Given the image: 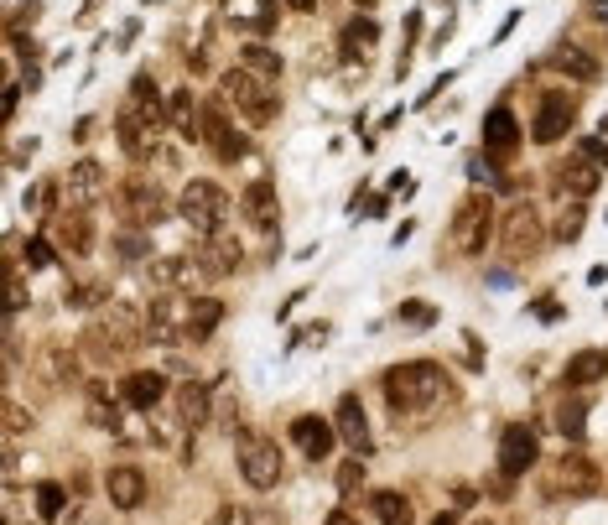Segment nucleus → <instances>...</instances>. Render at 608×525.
Masks as SVG:
<instances>
[{"mask_svg": "<svg viewBox=\"0 0 608 525\" xmlns=\"http://www.w3.org/2000/svg\"><path fill=\"white\" fill-rule=\"evenodd\" d=\"M37 510H42V520L68 515V494H63V484H37Z\"/></svg>", "mask_w": 608, "mask_h": 525, "instance_id": "obj_35", "label": "nucleus"}, {"mask_svg": "<svg viewBox=\"0 0 608 525\" xmlns=\"http://www.w3.org/2000/svg\"><path fill=\"white\" fill-rule=\"evenodd\" d=\"M224 525H271V520H260V515H240V510H224Z\"/></svg>", "mask_w": 608, "mask_h": 525, "instance_id": "obj_47", "label": "nucleus"}, {"mask_svg": "<svg viewBox=\"0 0 608 525\" xmlns=\"http://www.w3.org/2000/svg\"><path fill=\"white\" fill-rule=\"evenodd\" d=\"M52 234H58V245H63L68 255H89V250H94V224H89L84 208L58 214V219H52Z\"/></svg>", "mask_w": 608, "mask_h": 525, "instance_id": "obj_25", "label": "nucleus"}, {"mask_svg": "<svg viewBox=\"0 0 608 525\" xmlns=\"http://www.w3.org/2000/svg\"><path fill=\"white\" fill-rule=\"evenodd\" d=\"M473 525H494V520H473Z\"/></svg>", "mask_w": 608, "mask_h": 525, "instance_id": "obj_53", "label": "nucleus"}, {"mask_svg": "<svg viewBox=\"0 0 608 525\" xmlns=\"http://www.w3.org/2000/svg\"><path fill=\"white\" fill-rule=\"evenodd\" d=\"M484 146H489V156H515V146H520V130H515V115H510V104H499V110H489L484 115Z\"/></svg>", "mask_w": 608, "mask_h": 525, "instance_id": "obj_22", "label": "nucleus"}, {"mask_svg": "<svg viewBox=\"0 0 608 525\" xmlns=\"http://www.w3.org/2000/svg\"><path fill=\"white\" fill-rule=\"evenodd\" d=\"M572 120H577V99H572V94H562V89L541 94V104H536V125H531V141H562L567 130H572Z\"/></svg>", "mask_w": 608, "mask_h": 525, "instance_id": "obj_9", "label": "nucleus"}, {"mask_svg": "<svg viewBox=\"0 0 608 525\" xmlns=\"http://www.w3.org/2000/svg\"><path fill=\"white\" fill-rule=\"evenodd\" d=\"M432 525H458V520H453V515H437V520H432Z\"/></svg>", "mask_w": 608, "mask_h": 525, "instance_id": "obj_52", "label": "nucleus"}, {"mask_svg": "<svg viewBox=\"0 0 608 525\" xmlns=\"http://www.w3.org/2000/svg\"><path fill=\"white\" fill-rule=\"evenodd\" d=\"M541 458V437L536 427H505V437H499V474L505 479H520V474H531Z\"/></svg>", "mask_w": 608, "mask_h": 525, "instance_id": "obj_8", "label": "nucleus"}, {"mask_svg": "<svg viewBox=\"0 0 608 525\" xmlns=\"http://www.w3.org/2000/svg\"><path fill=\"white\" fill-rule=\"evenodd\" d=\"M369 6H375V0H369Z\"/></svg>", "mask_w": 608, "mask_h": 525, "instance_id": "obj_54", "label": "nucleus"}, {"mask_svg": "<svg viewBox=\"0 0 608 525\" xmlns=\"http://www.w3.org/2000/svg\"><path fill=\"white\" fill-rule=\"evenodd\" d=\"M68 525H104V520H99V515H89V510H73V515H68Z\"/></svg>", "mask_w": 608, "mask_h": 525, "instance_id": "obj_48", "label": "nucleus"}, {"mask_svg": "<svg viewBox=\"0 0 608 525\" xmlns=\"http://www.w3.org/2000/svg\"><path fill=\"white\" fill-rule=\"evenodd\" d=\"M26 427H32V416H26V406L6 401V437H21Z\"/></svg>", "mask_w": 608, "mask_h": 525, "instance_id": "obj_43", "label": "nucleus"}, {"mask_svg": "<svg viewBox=\"0 0 608 525\" xmlns=\"http://www.w3.org/2000/svg\"><path fill=\"white\" fill-rule=\"evenodd\" d=\"M369 510L380 515V525H411V500L406 494H395V489L369 494Z\"/></svg>", "mask_w": 608, "mask_h": 525, "instance_id": "obj_30", "label": "nucleus"}, {"mask_svg": "<svg viewBox=\"0 0 608 525\" xmlns=\"http://www.w3.org/2000/svg\"><path fill=\"white\" fill-rule=\"evenodd\" d=\"M359 484H364V463H359V458H349V463L338 468V489H343V494H354Z\"/></svg>", "mask_w": 608, "mask_h": 525, "instance_id": "obj_42", "label": "nucleus"}, {"mask_svg": "<svg viewBox=\"0 0 608 525\" xmlns=\"http://www.w3.org/2000/svg\"><path fill=\"white\" fill-rule=\"evenodd\" d=\"M63 188H68V198H73L78 208H89L94 198H104V167L84 156V162H73V167H68Z\"/></svg>", "mask_w": 608, "mask_h": 525, "instance_id": "obj_24", "label": "nucleus"}, {"mask_svg": "<svg viewBox=\"0 0 608 525\" xmlns=\"http://www.w3.org/2000/svg\"><path fill=\"white\" fill-rule=\"evenodd\" d=\"M125 110H136V115L151 120L156 130L172 125V120H167V99H162V89H156L151 73H136V78H130V104H125Z\"/></svg>", "mask_w": 608, "mask_h": 525, "instance_id": "obj_19", "label": "nucleus"}, {"mask_svg": "<svg viewBox=\"0 0 608 525\" xmlns=\"http://www.w3.org/2000/svg\"><path fill=\"white\" fill-rule=\"evenodd\" d=\"M47 364H52V380H58V385H78V359H73V349H47Z\"/></svg>", "mask_w": 608, "mask_h": 525, "instance_id": "obj_36", "label": "nucleus"}, {"mask_svg": "<svg viewBox=\"0 0 608 525\" xmlns=\"http://www.w3.org/2000/svg\"><path fill=\"white\" fill-rule=\"evenodd\" d=\"M551 177H557V188L567 198H577V203L598 193V162H588V156H572V162H562Z\"/></svg>", "mask_w": 608, "mask_h": 525, "instance_id": "obj_23", "label": "nucleus"}, {"mask_svg": "<svg viewBox=\"0 0 608 525\" xmlns=\"http://www.w3.org/2000/svg\"><path fill=\"white\" fill-rule=\"evenodd\" d=\"M156 130L151 120H141L136 110H120V120H115V141H120V151L125 156H136V162H146V156H156Z\"/></svg>", "mask_w": 608, "mask_h": 525, "instance_id": "obj_14", "label": "nucleus"}, {"mask_svg": "<svg viewBox=\"0 0 608 525\" xmlns=\"http://www.w3.org/2000/svg\"><path fill=\"white\" fill-rule=\"evenodd\" d=\"M583 156H588V162H598V167H603V162H608V146L593 136V141H583Z\"/></svg>", "mask_w": 608, "mask_h": 525, "instance_id": "obj_46", "label": "nucleus"}, {"mask_svg": "<svg viewBox=\"0 0 608 525\" xmlns=\"http://www.w3.org/2000/svg\"><path fill=\"white\" fill-rule=\"evenodd\" d=\"M198 110H203V104H198L188 89H177V94L167 99V120L182 130V136H198Z\"/></svg>", "mask_w": 608, "mask_h": 525, "instance_id": "obj_32", "label": "nucleus"}, {"mask_svg": "<svg viewBox=\"0 0 608 525\" xmlns=\"http://www.w3.org/2000/svg\"><path fill=\"white\" fill-rule=\"evenodd\" d=\"M240 68H245V73H255V78H266V84H276V78H281V58H276L271 47H260V42H245Z\"/></svg>", "mask_w": 608, "mask_h": 525, "instance_id": "obj_31", "label": "nucleus"}, {"mask_svg": "<svg viewBox=\"0 0 608 525\" xmlns=\"http://www.w3.org/2000/svg\"><path fill=\"white\" fill-rule=\"evenodd\" d=\"M375 42H380V26H375V16H354V21H349V32H343V58H349V63H359V58H364V52L375 47Z\"/></svg>", "mask_w": 608, "mask_h": 525, "instance_id": "obj_27", "label": "nucleus"}, {"mask_svg": "<svg viewBox=\"0 0 608 525\" xmlns=\"http://www.w3.org/2000/svg\"><path fill=\"white\" fill-rule=\"evenodd\" d=\"M494 229H499V219H494V203L484 193H473V198L458 203V214H453V245H458V255H484V245L494 240Z\"/></svg>", "mask_w": 608, "mask_h": 525, "instance_id": "obj_4", "label": "nucleus"}, {"mask_svg": "<svg viewBox=\"0 0 608 525\" xmlns=\"http://www.w3.org/2000/svg\"><path fill=\"white\" fill-rule=\"evenodd\" d=\"M84 349H89V359H94V364H115V359L125 354V344L115 338V328L104 323V318L84 328Z\"/></svg>", "mask_w": 608, "mask_h": 525, "instance_id": "obj_26", "label": "nucleus"}, {"mask_svg": "<svg viewBox=\"0 0 608 525\" xmlns=\"http://www.w3.org/2000/svg\"><path fill=\"white\" fill-rule=\"evenodd\" d=\"M292 442L302 448V458L323 463L333 453V442H338V427H328L323 416H297V422H292Z\"/></svg>", "mask_w": 608, "mask_h": 525, "instance_id": "obj_17", "label": "nucleus"}, {"mask_svg": "<svg viewBox=\"0 0 608 525\" xmlns=\"http://www.w3.org/2000/svg\"><path fill=\"white\" fill-rule=\"evenodd\" d=\"M234 458H240V474L250 489H276L281 484V448L271 437H260V432H245L240 442H234Z\"/></svg>", "mask_w": 608, "mask_h": 525, "instance_id": "obj_5", "label": "nucleus"}, {"mask_svg": "<svg viewBox=\"0 0 608 525\" xmlns=\"http://www.w3.org/2000/svg\"><path fill=\"white\" fill-rule=\"evenodd\" d=\"M593 16H598V21H608V0H593Z\"/></svg>", "mask_w": 608, "mask_h": 525, "instance_id": "obj_50", "label": "nucleus"}, {"mask_svg": "<svg viewBox=\"0 0 608 525\" xmlns=\"http://www.w3.org/2000/svg\"><path fill=\"white\" fill-rule=\"evenodd\" d=\"M6 302H11L6 312H21V307H26V281H21L16 266H6Z\"/></svg>", "mask_w": 608, "mask_h": 525, "instance_id": "obj_40", "label": "nucleus"}, {"mask_svg": "<svg viewBox=\"0 0 608 525\" xmlns=\"http://www.w3.org/2000/svg\"><path fill=\"white\" fill-rule=\"evenodd\" d=\"M551 234H557V240H577V234H583V203L567 208V214L557 219V229H551Z\"/></svg>", "mask_w": 608, "mask_h": 525, "instance_id": "obj_39", "label": "nucleus"}, {"mask_svg": "<svg viewBox=\"0 0 608 525\" xmlns=\"http://www.w3.org/2000/svg\"><path fill=\"white\" fill-rule=\"evenodd\" d=\"M172 406H177V422L188 432H198V427H208V416H214V390L203 380H182V385H172Z\"/></svg>", "mask_w": 608, "mask_h": 525, "instance_id": "obj_12", "label": "nucleus"}, {"mask_svg": "<svg viewBox=\"0 0 608 525\" xmlns=\"http://www.w3.org/2000/svg\"><path fill=\"white\" fill-rule=\"evenodd\" d=\"M120 208H125V219L136 229H151V224L167 219V198L156 193L151 182H125V188H120Z\"/></svg>", "mask_w": 608, "mask_h": 525, "instance_id": "obj_11", "label": "nucleus"}, {"mask_svg": "<svg viewBox=\"0 0 608 525\" xmlns=\"http://www.w3.org/2000/svg\"><path fill=\"white\" fill-rule=\"evenodd\" d=\"M323 525H359V520H354V515H349V510H333V515H328V520H323Z\"/></svg>", "mask_w": 608, "mask_h": 525, "instance_id": "obj_49", "label": "nucleus"}, {"mask_svg": "<svg viewBox=\"0 0 608 525\" xmlns=\"http://www.w3.org/2000/svg\"><path fill=\"white\" fill-rule=\"evenodd\" d=\"M219 99L229 104L234 115H245L250 125H271L276 110H281L266 78H255V73H245V68H229V73L219 78Z\"/></svg>", "mask_w": 608, "mask_h": 525, "instance_id": "obj_2", "label": "nucleus"}, {"mask_svg": "<svg viewBox=\"0 0 608 525\" xmlns=\"http://www.w3.org/2000/svg\"><path fill=\"white\" fill-rule=\"evenodd\" d=\"M167 390H172V385H167L162 370H136V375H125V380H120V401H125V406H136V411H151L156 401L167 396Z\"/></svg>", "mask_w": 608, "mask_h": 525, "instance_id": "obj_18", "label": "nucleus"}, {"mask_svg": "<svg viewBox=\"0 0 608 525\" xmlns=\"http://www.w3.org/2000/svg\"><path fill=\"white\" fill-rule=\"evenodd\" d=\"M551 489H557V494H577V500H593V494L603 489V474H598L593 458L567 453V458L557 463V479H551Z\"/></svg>", "mask_w": 608, "mask_h": 525, "instance_id": "obj_10", "label": "nucleus"}, {"mask_svg": "<svg viewBox=\"0 0 608 525\" xmlns=\"http://www.w3.org/2000/svg\"><path fill=\"white\" fill-rule=\"evenodd\" d=\"M608 375V349H583L572 364H567V385H593V380H603Z\"/></svg>", "mask_w": 608, "mask_h": 525, "instance_id": "obj_28", "label": "nucleus"}, {"mask_svg": "<svg viewBox=\"0 0 608 525\" xmlns=\"http://www.w3.org/2000/svg\"><path fill=\"white\" fill-rule=\"evenodd\" d=\"M224 208H229L224 188H219V182H208V177L188 182V188H182V198H177V214H182V224H193V229L203 234V240H208V234H219V224H224Z\"/></svg>", "mask_w": 608, "mask_h": 525, "instance_id": "obj_3", "label": "nucleus"}, {"mask_svg": "<svg viewBox=\"0 0 608 525\" xmlns=\"http://www.w3.org/2000/svg\"><path fill=\"white\" fill-rule=\"evenodd\" d=\"M198 266H203L208 281L234 276V271H240V240H234V234H208L203 250H198Z\"/></svg>", "mask_w": 608, "mask_h": 525, "instance_id": "obj_15", "label": "nucleus"}, {"mask_svg": "<svg viewBox=\"0 0 608 525\" xmlns=\"http://www.w3.org/2000/svg\"><path fill=\"white\" fill-rule=\"evenodd\" d=\"M499 250H505L510 260H531L541 250V214L536 203H510V214L499 219Z\"/></svg>", "mask_w": 608, "mask_h": 525, "instance_id": "obj_6", "label": "nucleus"}, {"mask_svg": "<svg viewBox=\"0 0 608 525\" xmlns=\"http://www.w3.org/2000/svg\"><path fill=\"white\" fill-rule=\"evenodd\" d=\"M198 141L214 146L219 162H240V156L250 151V141L229 125V104H224V99H208L203 110H198Z\"/></svg>", "mask_w": 608, "mask_h": 525, "instance_id": "obj_7", "label": "nucleus"}, {"mask_svg": "<svg viewBox=\"0 0 608 525\" xmlns=\"http://www.w3.org/2000/svg\"><path fill=\"white\" fill-rule=\"evenodd\" d=\"M333 427H338V437L349 442V448L364 458L375 442H369V422H364V406H359V396H338V416H333Z\"/></svg>", "mask_w": 608, "mask_h": 525, "instance_id": "obj_21", "label": "nucleus"}, {"mask_svg": "<svg viewBox=\"0 0 608 525\" xmlns=\"http://www.w3.org/2000/svg\"><path fill=\"white\" fill-rule=\"evenodd\" d=\"M219 318H224V302H219V297H193V302H188V338L214 333Z\"/></svg>", "mask_w": 608, "mask_h": 525, "instance_id": "obj_29", "label": "nucleus"}, {"mask_svg": "<svg viewBox=\"0 0 608 525\" xmlns=\"http://www.w3.org/2000/svg\"><path fill=\"white\" fill-rule=\"evenodd\" d=\"M401 318L416 323V328H432V323H437V307H432V302H406V307H401Z\"/></svg>", "mask_w": 608, "mask_h": 525, "instance_id": "obj_41", "label": "nucleus"}, {"mask_svg": "<svg viewBox=\"0 0 608 525\" xmlns=\"http://www.w3.org/2000/svg\"><path fill=\"white\" fill-rule=\"evenodd\" d=\"M317 6V0H292V11H312Z\"/></svg>", "mask_w": 608, "mask_h": 525, "instance_id": "obj_51", "label": "nucleus"}, {"mask_svg": "<svg viewBox=\"0 0 608 525\" xmlns=\"http://www.w3.org/2000/svg\"><path fill=\"white\" fill-rule=\"evenodd\" d=\"M245 224L255 234H276V224H281V198H276V182L271 177H260V182H250V188H245Z\"/></svg>", "mask_w": 608, "mask_h": 525, "instance_id": "obj_13", "label": "nucleus"}, {"mask_svg": "<svg viewBox=\"0 0 608 525\" xmlns=\"http://www.w3.org/2000/svg\"><path fill=\"white\" fill-rule=\"evenodd\" d=\"M16 104H21V89H16V84H6V104H0V120H6V125L16 120Z\"/></svg>", "mask_w": 608, "mask_h": 525, "instance_id": "obj_45", "label": "nucleus"}, {"mask_svg": "<svg viewBox=\"0 0 608 525\" xmlns=\"http://www.w3.org/2000/svg\"><path fill=\"white\" fill-rule=\"evenodd\" d=\"M26 260H32L37 271H42V266H52V245H47V240H37V234H32V240H26Z\"/></svg>", "mask_w": 608, "mask_h": 525, "instance_id": "obj_44", "label": "nucleus"}, {"mask_svg": "<svg viewBox=\"0 0 608 525\" xmlns=\"http://www.w3.org/2000/svg\"><path fill=\"white\" fill-rule=\"evenodd\" d=\"M115 255H125V260H141V255H146V229H136V224H130V229H120V234H115Z\"/></svg>", "mask_w": 608, "mask_h": 525, "instance_id": "obj_38", "label": "nucleus"}, {"mask_svg": "<svg viewBox=\"0 0 608 525\" xmlns=\"http://www.w3.org/2000/svg\"><path fill=\"white\" fill-rule=\"evenodd\" d=\"M120 390H110L104 380H89L84 385V411H89V422L99 427V432H120V406L125 401H115Z\"/></svg>", "mask_w": 608, "mask_h": 525, "instance_id": "obj_20", "label": "nucleus"}, {"mask_svg": "<svg viewBox=\"0 0 608 525\" xmlns=\"http://www.w3.org/2000/svg\"><path fill=\"white\" fill-rule=\"evenodd\" d=\"M385 401L395 411H437L447 401V375L437 370L432 359H411V364H395V370H385Z\"/></svg>", "mask_w": 608, "mask_h": 525, "instance_id": "obj_1", "label": "nucleus"}, {"mask_svg": "<svg viewBox=\"0 0 608 525\" xmlns=\"http://www.w3.org/2000/svg\"><path fill=\"white\" fill-rule=\"evenodd\" d=\"M557 427H562V437H572V442H583L588 432V411H583V401H562V411H557Z\"/></svg>", "mask_w": 608, "mask_h": 525, "instance_id": "obj_34", "label": "nucleus"}, {"mask_svg": "<svg viewBox=\"0 0 608 525\" xmlns=\"http://www.w3.org/2000/svg\"><path fill=\"white\" fill-rule=\"evenodd\" d=\"M557 68L572 73V78H583V84H598V73H603L583 47H557Z\"/></svg>", "mask_w": 608, "mask_h": 525, "instance_id": "obj_33", "label": "nucleus"}, {"mask_svg": "<svg viewBox=\"0 0 608 525\" xmlns=\"http://www.w3.org/2000/svg\"><path fill=\"white\" fill-rule=\"evenodd\" d=\"M104 494H110V505L136 510V505L146 500V474H141L136 463H115L110 474H104Z\"/></svg>", "mask_w": 608, "mask_h": 525, "instance_id": "obj_16", "label": "nucleus"}, {"mask_svg": "<svg viewBox=\"0 0 608 525\" xmlns=\"http://www.w3.org/2000/svg\"><path fill=\"white\" fill-rule=\"evenodd\" d=\"M52 198H58V188H52V182H32V188H26V214L47 219V214H52Z\"/></svg>", "mask_w": 608, "mask_h": 525, "instance_id": "obj_37", "label": "nucleus"}]
</instances>
